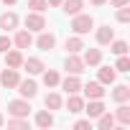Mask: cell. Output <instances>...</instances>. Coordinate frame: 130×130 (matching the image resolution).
I'll use <instances>...</instances> for the list:
<instances>
[{"label":"cell","mask_w":130,"mask_h":130,"mask_svg":"<svg viewBox=\"0 0 130 130\" xmlns=\"http://www.w3.org/2000/svg\"><path fill=\"white\" fill-rule=\"evenodd\" d=\"M72 28H74V33H89L92 28H94V21H92V15H82V13H77L74 15V21H72Z\"/></svg>","instance_id":"1"},{"label":"cell","mask_w":130,"mask_h":130,"mask_svg":"<svg viewBox=\"0 0 130 130\" xmlns=\"http://www.w3.org/2000/svg\"><path fill=\"white\" fill-rule=\"evenodd\" d=\"M8 112L13 117H28L31 105H28V100H13V102H8Z\"/></svg>","instance_id":"2"},{"label":"cell","mask_w":130,"mask_h":130,"mask_svg":"<svg viewBox=\"0 0 130 130\" xmlns=\"http://www.w3.org/2000/svg\"><path fill=\"white\" fill-rule=\"evenodd\" d=\"M26 28H28V31H43V28H46L43 13H28V15H26Z\"/></svg>","instance_id":"3"},{"label":"cell","mask_w":130,"mask_h":130,"mask_svg":"<svg viewBox=\"0 0 130 130\" xmlns=\"http://www.w3.org/2000/svg\"><path fill=\"white\" fill-rule=\"evenodd\" d=\"M18 82H21V77H18V69H10V67H8L3 74H0V84H3L5 89H13Z\"/></svg>","instance_id":"4"},{"label":"cell","mask_w":130,"mask_h":130,"mask_svg":"<svg viewBox=\"0 0 130 130\" xmlns=\"http://www.w3.org/2000/svg\"><path fill=\"white\" fill-rule=\"evenodd\" d=\"M15 87H18V92H21L26 100L36 97V92H38V87H36V82H33V79H23V82H18Z\"/></svg>","instance_id":"5"},{"label":"cell","mask_w":130,"mask_h":130,"mask_svg":"<svg viewBox=\"0 0 130 130\" xmlns=\"http://www.w3.org/2000/svg\"><path fill=\"white\" fill-rule=\"evenodd\" d=\"M67 72H69V74H82V72H84V61H82L77 54H69V56H67Z\"/></svg>","instance_id":"6"},{"label":"cell","mask_w":130,"mask_h":130,"mask_svg":"<svg viewBox=\"0 0 130 130\" xmlns=\"http://www.w3.org/2000/svg\"><path fill=\"white\" fill-rule=\"evenodd\" d=\"M84 48H87V46H84ZM82 61H84V67H97V64L102 61V51H100V48H87Z\"/></svg>","instance_id":"7"},{"label":"cell","mask_w":130,"mask_h":130,"mask_svg":"<svg viewBox=\"0 0 130 130\" xmlns=\"http://www.w3.org/2000/svg\"><path fill=\"white\" fill-rule=\"evenodd\" d=\"M84 94H87L89 100H102V97H105V89H102V82H89V84L84 87Z\"/></svg>","instance_id":"8"},{"label":"cell","mask_w":130,"mask_h":130,"mask_svg":"<svg viewBox=\"0 0 130 130\" xmlns=\"http://www.w3.org/2000/svg\"><path fill=\"white\" fill-rule=\"evenodd\" d=\"M61 87H64V92H67V94H77V92L82 89V82L77 79V74H72V77H67V79L61 82Z\"/></svg>","instance_id":"9"},{"label":"cell","mask_w":130,"mask_h":130,"mask_svg":"<svg viewBox=\"0 0 130 130\" xmlns=\"http://www.w3.org/2000/svg\"><path fill=\"white\" fill-rule=\"evenodd\" d=\"M36 46H38L41 51H51V48L56 46V36H54V33H41L38 41H36Z\"/></svg>","instance_id":"10"},{"label":"cell","mask_w":130,"mask_h":130,"mask_svg":"<svg viewBox=\"0 0 130 130\" xmlns=\"http://www.w3.org/2000/svg\"><path fill=\"white\" fill-rule=\"evenodd\" d=\"M5 64L10 69H18V67H23V54L15 48V51H5Z\"/></svg>","instance_id":"11"},{"label":"cell","mask_w":130,"mask_h":130,"mask_svg":"<svg viewBox=\"0 0 130 130\" xmlns=\"http://www.w3.org/2000/svg\"><path fill=\"white\" fill-rule=\"evenodd\" d=\"M23 67H26V72H28V74H41V72L46 69L41 59H23Z\"/></svg>","instance_id":"12"},{"label":"cell","mask_w":130,"mask_h":130,"mask_svg":"<svg viewBox=\"0 0 130 130\" xmlns=\"http://www.w3.org/2000/svg\"><path fill=\"white\" fill-rule=\"evenodd\" d=\"M18 26V15L15 13H3V15H0V28H3V31H13Z\"/></svg>","instance_id":"13"},{"label":"cell","mask_w":130,"mask_h":130,"mask_svg":"<svg viewBox=\"0 0 130 130\" xmlns=\"http://www.w3.org/2000/svg\"><path fill=\"white\" fill-rule=\"evenodd\" d=\"M64 13L67 15H77V13H82V5H84V0H64Z\"/></svg>","instance_id":"14"},{"label":"cell","mask_w":130,"mask_h":130,"mask_svg":"<svg viewBox=\"0 0 130 130\" xmlns=\"http://www.w3.org/2000/svg\"><path fill=\"white\" fill-rule=\"evenodd\" d=\"M13 41H15V46H18V48H28V46L33 43V38H31V31H18Z\"/></svg>","instance_id":"15"},{"label":"cell","mask_w":130,"mask_h":130,"mask_svg":"<svg viewBox=\"0 0 130 130\" xmlns=\"http://www.w3.org/2000/svg\"><path fill=\"white\" fill-rule=\"evenodd\" d=\"M67 110H69V112H74V115H77V112H82V110H84V100H82V97H77V94H69V100H67Z\"/></svg>","instance_id":"16"},{"label":"cell","mask_w":130,"mask_h":130,"mask_svg":"<svg viewBox=\"0 0 130 130\" xmlns=\"http://www.w3.org/2000/svg\"><path fill=\"white\" fill-rule=\"evenodd\" d=\"M64 46H67L69 54H79V51L84 48V41H82L79 36H72V38H67V43H64Z\"/></svg>","instance_id":"17"},{"label":"cell","mask_w":130,"mask_h":130,"mask_svg":"<svg viewBox=\"0 0 130 130\" xmlns=\"http://www.w3.org/2000/svg\"><path fill=\"white\" fill-rule=\"evenodd\" d=\"M112 38H115V31H112L110 26H102V28L97 31V41H100L102 46H107V43H110Z\"/></svg>","instance_id":"18"},{"label":"cell","mask_w":130,"mask_h":130,"mask_svg":"<svg viewBox=\"0 0 130 130\" xmlns=\"http://www.w3.org/2000/svg\"><path fill=\"white\" fill-rule=\"evenodd\" d=\"M115 77H117L115 67H102V69H100V82H102V84H112Z\"/></svg>","instance_id":"19"},{"label":"cell","mask_w":130,"mask_h":130,"mask_svg":"<svg viewBox=\"0 0 130 130\" xmlns=\"http://www.w3.org/2000/svg\"><path fill=\"white\" fill-rule=\"evenodd\" d=\"M112 100H115V102H127V100H130V87H127V84H120V87H115V92H112Z\"/></svg>","instance_id":"20"},{"label":"cell","mask_w":130,"mask_h":130,"mask_svg":"<svg viewBox=\"0 0 130 130\" xmlns=\"http://www.w3.org/2000/svg\"><path fill=\"white\" fill-rule=\"evenodd\" d=\"M82 112H87L89 117H100V115L105 112V105H102L100 100H94V102H89V105H87V107H84Z\"/></svg>","instance_id":"21"},{"label":"cell","mask_w":130,"mask_h":130,"mask_svg":"<svg viewBox=\"0 0 130 130\" xmlns=\"http://www.w3.org/2000/svg\"><path fill=\"white\" fill-rule=\"evenodd\" d=\"M36 125H38V127H51V125H54V115H51L48 110H41V112L36 115Z\"/></svg>","instance_id":"22"},{"label":"cell","mask_w":130,"mask_h":130,"mask_svg":"<svg viewBox=\"0 0 130 130\" xmlns=\"http://www.w3.org/2000/svg\"><path fill=\"white\" fill-rule=\"evenodd\" d=\"M97 125H100L102 130H112V127H115V115H110V112H102V115L97 117Z\"/></svg>","instance_id":"23"},{"label":"cell","mask_w":130,"mask_h":130,"mask_svg":"<svg viewBox=\"0 0 130 130\" xmlns=\"http://www.w3.org/2000/svg\"><path fill=\"white\" fill-rule=\"evenodd\" d=\"M43 105H46V110H59V107H61V97H59L56 92H51V94H46Z\"/></svg>","instance_id":"24"},{"label":"cell","mask_w":130,"mask_h":130,"mask_svg":"<svg viewBox=\"0 0 130 130\" xmlns=\"http://www.w3.org/2000/svg\"><path fill=\"white\" fill-rule=\"evenodd\" d=\"M61 79H59V72H54V69H48V72H43V84L46 87H56Z\"/></svg>","instance_id":"25"},{"label":"cell","mask_w":130,"mask_h":130,"mask_svg":"<svg viewBox=\"0 0 130 130\" xmlns=\"http://www.w3.org/2000/svg\"><path fill=\"white\" fill-rule=\"evenodd\" d=\"M115 117H117L122 125H127V122H130V107H127V105H120L117 112H115Z\"/></svg>","instance_id":"26"},{"label":"cell","mask_w":130,"mask_h":130,"mask_svg":"<svg viewBox=\"0 0 130 130\" xmlns=\"http://www.w3.org/2000/svg\"><path fill=\"white\" fill-rule=\"evenodd\" d=\"M28 8H31L33 13H43V10L48 8V3H46V0H28Z\"/></svg>","instance_id":"27"},{"label":"cell","mask_w":130,"mask_h":130,"mask_svg":"<svg viewBox=\"0 0 130 130\" xmlns=\"http://www.w3.org/2000/svg\"><path fill=\"white\" fill-rule=\"evenodd\" d=\"M110 43H112V46H110V51H112V54H117V56L127 51V43H125V41H115V38H112Z\"/></svg>","instance_id":"28"},{"label":"cell","mask_w":130,"mask_h":130,"mask_svg":"<svg viewBox=\"0 0 130 130\" xmlns=\"http://www.w3.org/2000/svg\"><path fill=\"white\" fill-rule=\"evenodd\" d=\"M115 69H117V72H130V59H127L125 54H120V59H117V64H115Z\"/></svg>","instance_id":"29"},{"label":"cell","mask_w":130,"mask_h":130,"mask_svg":"<svg viewBox=\"0 0 130 130\" xmlns=\"http://www.w3.org/2000/svg\"><path fill=\"white\" fill-rule=\"evenodd\" d=\"M8 127H15V130H28V122H26L23 117H13V120H8Z\"/></svg>","instance_id":"30"},{"label":"cell","mask_w":130,"mask_h":130,"mask_svg":"<svg viewBox=\"0 0 130 130\" xmlns=\"http://www.w3.org/2000/svg\"><path fill=\"white\" fill-rule=\"evenodd\" d=\"M117 21H122V23H127V21H130V8H127V5H122V10L117 13Z\"/></svg>","instance_id":"31"},{"label":"cell","mask_w":130,"mask_h":130,"mask_svg":"<svg viewBox=\"0 0 130 130\" xmlns=\"http://www.w3.org/2000/svg\"><path fill=\"white\" fill-rule=\"evenodd\" d=\"M10 43H13V41H10L8 36H0V51H3V54H5L8 48H10Z\"/></svg>","instance_id":"32"},{"label":"cell","mask_w":130,"mask_h":130,"mask_svg":"<svg viewBox=\"0 0 130 130\" xmlns=\"http://www.w3.org/2000/svg\"><path fill=\"white\" fill-rule=\"evenodd\" d=\"M74 127H77V130H87V127H92V122H89V120H77Z\"/></svg>","instance_id":"33"},{"label":"cell","mask_w":130,"mask_h":130,"mask_svg":"<svg viewBox=\"0 0 130 130\" xmlns=\"http://www.w3.org/2000/svg\"><path fill=\"white\" fill-rule=\"evenodd\" d=\"M115 8H122V5H130V0H110Z\"/></svg>","instance_id":"34"},{"label":"cell","mask_w":130,"mask_h":130,"mask_svg":"<svg viewBox=\"0 0 130 130\" xmlns=\"http://www.w3.org/2000/svg\"><path fill=\"white\" fill-rule=\"evenodd\" d=\"M46 3H48V5H61L64 0H46Z\"/></svg>","instance_id":"35"},{"label":"cell","mask_w":130,"mask_h":130,"mask_svg":"<svg viewBox=\"0 0 130 130\" xmlns=\"http://www.w3.org/2000/svg\"><path fill=\"white\" fill-rule=\"evenodd\" d=\"M107 0H92V5H105Z\"/></svg>","instance_id":"36"},{"label":"cell","mask_w":130,"mask_h":130,"mask_svg":"<svg viewBox=\"0 0 130 130\" xmlns=\"http://www.w3.org/2000/svg\"><path fill=\"white\" fill-rule=\"evenodd\" d=\"M3 3H5V5H13V3H18V0H3Z\"/></svg>","instance_id":"37"},{"label":"cell","mask_w":130,"mask_h":130,"mask_svg":"<svg viewBox=\"0 0 130 130\" xmlns=\"http://www.w3.org/2000/svg\"><path fill=\"white\" fill-rule=\"evenodd\" d=\"M3 125H5V120H3V115H0V127H3Z\"/></svg>","instance_id":"38"}]
</instances>
